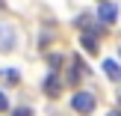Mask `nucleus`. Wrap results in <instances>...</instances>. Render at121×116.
Listing matches in <instances>:
<instances>
[{
    "mask_svg": "<svg viewBox=\"0 0 121 116\" xmlns=\"http://www.w3.org/2000/svg\"><path fill=\"white\" fill-rule=\"evenodd\" d=\"M3 77H6V81H21V75H18L15 69H6V71H3Z\"/></svg>",
    "mask_w": 121,
    "mask_h": 116,
    "instance_id": "7",
    "label": "nucleus"
},
{
    "mask_svg": "<svg viewBox=\"0 0 121 116\" xmlns=\"http://www.w3.org/2000/svg\"><path fill=\"white\" fill-rule=\"evenodd\" d=\"M80 48L86 54H98V36H95V33H83L80 36Z\"/></svg>",
    "mask_w": 121,
    "mask_h": 116,
    "instance_id": "5",
    "label": "nucleus"
},
{
    "mask_svg": "<svg viewBox=\"0 0 121 116\" xmlns=\"http://www.w3.org/2000/svg\"><path fill=\"white\" fill-rule=\"evenodd\" d=\"M12 116H33L30 107H18V110H12Z\"/></svg>",
    "mask_w": 121,
    "mask_h": 116,
    "instance_id": "8",
    "label": "nucleus"
},
{
    "mask_svg": "<svg viewBox=\"0 0 121 116\" xmlns=\"http://www.w3.org/2000/svg\"><path fill=\"white\" fill-rule=\"evenodd\" d=\"M47 63H50V69H59V66H62V57H59V54H50Z\"/></svg>",
    "mask_w": 121,
    "mask_h": 116,
    "instance_id": "6",
    "label": "nucleus"
},
{
    "mask_svg": "<svg viewBox=\"0 0 121 116\" xmlns=\"http://www.w3.org/2000/svg\"><path fill=\"white\" fill-rule=\"evenodd\" d=\"M100 69H104V75L109 77L112 83H121V66L115 63V60H109V57H106L104 63H100Z\"/></svg>",
    "mask_w": 121,
    "mask_h": 116,
    "instance_id": "4",
    "label": "nucleus"
},
{
    "mask_svg": "<svg viewBox=\"0 0 121 116\" xmlns=\"http://www.w3.org/2000/svg\"><path fill=\"white\" fill-rule=\"evenodd\" d=\"M59 92H62V77H59L56 69H53L50 75L44 77V95H47V98H56Z\"/></svg>",
    "mask_w": 121,
    "mask_h": 116,
    "instance_id": "3",
    "label": "nucleus"
},
{
    "mask_svg": "<svg viewBox=\"0 0 121 116\" xmlns=\"http://www.w3.org/2000/svg\"><path fill=\"white\" fill-rule=\"evenodd\" d=\"M95 104H98V101H95V95L89 92V89H83V92H74L71 95V110H77L80 116H89L95 110Z\"/></svg>",
    "mask_w": 121,
    "mask_h": 116,
    "instance_id": "1",
    "label": "nucleus"
},
{
    "mask_svg": "<svg viewBox=\"0 0 121 116\" xmlns=\"http://www.w3.org/2000/svg\"><path fill=\"white\" fill-rule=\"evenodd\" d=\"M0 33H3V30H0Z\"/></svg>",
    "mask_w": 121,
    "mask_h": 116,
    "instance_id": "12",
    "label": "nucleus"
},
{
    "mask_svg": "<svg viewBox=\"0 0 121 116\" xmlns=\"http://www.w3.org/2000/svg\"><path fill=\"white\" fill-rule=\"evenodd\" d=\"M6 110H9V98L0 92V113H6Z\"/></svg>",
    "mask_w": 121,
    "mask_h": 116,
    "instance_id": "9",
    "label": "nucleus"
},
{
    "mask_svg": "<svg viewBox=\"0 0 121 116\" xmlns=\"http://www.w3.org/2000/svg\"><path fill=\"white\" fill-rule=\"evenodd\" d=\"M98 21H100V24H106V27H112V24L118 21V6H115V3H109V0H100Z\"/></svg>",
    "mask_w": 121,
    "mask_h": 116,
    "instance_id": "2",
    "label": "nucleus"
},
{
    "mask_svg": "<svg viewBox=\"0 0 121 116\" xmlns=\"http://www.w3.org/2000/svg\"><path fill=\"white\" fill-rule=\"evenodd\" d=\"M118 57H121V48H118Z\"/></svg>",
    "mask_w": 121,
    "mask_h": 116,
    "instance_id": "11",
    "label": "nucleus"
},
{
    "mask_svg": "<svg viewBox=\"0 0 121 116\" xmlns=\"http://www.w3.org/2000/svg\"><path fill=\"white\" fill-rule=\"evenodd\" d=\"M106 116H121V110H109V113H106Z\"/></svg>",
    "mask_w": 121,
    "mask_h": 116,
    "instance_id": "10",
    "label": "nucleus"
}]
</instances>
